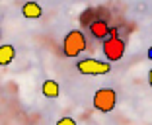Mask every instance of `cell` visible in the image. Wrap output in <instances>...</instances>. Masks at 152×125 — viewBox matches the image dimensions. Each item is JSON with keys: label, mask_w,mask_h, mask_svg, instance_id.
Segmentation results:
<instances>
[{"label": "cell", "mask_w": 152, "mask_h": 125, "mask_svg": "<svg viewBox=\"0 0 152 125\" xmlns=\"http://www.w3.org/2000/svg\"><path fill=\"white\" fill-rule=\"evenodd\" d=\"M76 71L88 76H99V74H107L111 71V65L99 59H82L76 62Z\"/></svg>", "instance_id": "3957f363"}, {"label": "cell", "mask_w": 152, "mask_h": 125, "mask_svg": "<svg viewBox=\"0 0 152 125\" xmlns=\"http://www.w3.org/2000/svg\"><path fill=\"white\" fill-rule=\"evenodd\" d=\"M109 31H111V27L103 22V20H96V22L90 24V33H92L96 39H103L105 41L109 37Z\"/></svg>", "instance_id": "5b68a950"}, {"label": "cell", "mask_w": 152, "mask_h": 125, "mask_svg": "<svg viewBox=\"0 0 152 125\" xmlns=\"http://www.w3.org/2000/svg\"><path fill=\"white\" fill-rule=\"evenodd\" d=\"M57 125H76V121L72 119V117H61V119L57 121Z\"/></svg>", "instance_id": "9c48e42d"}, {"label": "cell", "mask_w": 152, "mask_h": 125, "mask_svg": "<svg viewBox=\"0 0 152 125\" xmlns=\"http://www.w3.org/2000/svg\"><path fill=\"white\" fill-rule=\"evenodd\" d=\"M148 57L152 59V47H150V49H148Z\"/></svg>", "instance_id": "7c38bea8"}, {"label": "cell", "mask_w": 152, "mask_h": 125, "mask_svg": "<svg viewBox=\"0 0 152 125\" xmlns=\"http://www.w3.org/2000/svg\"><path fill=\"white\" fill-rule=\"evenodd\" d=\"M92 102H94V107L98 112L109 113V112H113V107L117 104V92L113 88H99V90H96Z\"/></svg>", "instance_id": "7a4b0ae2"}, {"label": "cell", "mask_w": 152, "mask_h": 125, "mask_svg": "<svg viewBox=\"0 0 152 125\" xmlns=\"http://www.w3.org/2000/svg\"><path fill=\"white\" fill-rule=\"evenodd\" d=\"M86 47H88V43H86V35L82 33L80 29L68 31L66 37H64V41H63V53L66 55L68 59L78 57L82 51H86Z\"/></svg>", "instance_id": "6da1fadb"}, {"label": "cell", "mask_w": 152, "mask_h": 125, "mask_svg": "<svg viewBox=\"0 0 152 125\" xmlns=\"http://www.w3.org/2000/svg\"><path fill=\"white\" fill-rule=\"evenodd\" d=\"M0 37H2V29H0Z\"/></svg>", "instance_id": "4fadbf2b"}, {"label": "cell", "mask_w": 152, "mask_h": 125, "mask_svg": "<svg viewBox=\"0 0 152 125\" xmlns=\"http://www.w3.org/2000/svg\"><path fill=\"white\" fill-rule=\"evenodd\" d=\"M14 57H16L14 45H10V43L0 45V67H8L10 62L14 61Z\"/></svg>", "instance_id": "52a82bcc"}, {"label": "cell", "mask_w": 152, "mask_h": 125, "mask_svg": "<svg viewBox=\"0 0 152 125\" xmlns=\"http://www.w3.org/2000/svg\"><path fill=\"white\" fill-rule=\"evenodd\" d=\"M148 84H150V88H152V68L148 71Z\"/></svg>", "instance_id": "8fae6325"}, {"label": "cell", "mask_w": 152, "mask_h": 125, "mask_svg": "<svg viewBox=\"0 0 152 125\" xmlns=\"http://www.w3.org/2000/svg\"><path fill=\"white\" fill-rule=\"evenodd\" d=\"M109 37H119V33H117L115 27H111V31H109Z\"/></svg>", "instance_id": "30bf717a"}, {"label": "cell", "mask_w": 152, "mask_h": 125, "mask_svg": "<svg viewBox=\"0 0 152 125\" xmlns=\"http://www.w3.org/2000/svg\"><path fill=\"white\" fill-rule=\"evenodd\" d=\"M102 49H103V55H105V59L109 62L121 61L123 55H125V41L121 39V37H107V39L103 41Z\"/></svg>", "instance_id": "277c9868"}, {"label": "cell", "mask_w": 152, "mask_h": 125, "mask_svg": "<svg viewBox=\"0 0 152 125\" xmlns=\"http://www.w3.org/2000/svg\"><path fill=\"white\" fill-rule=\"evenodd\" d=\"M41 92H43L45 98H58V94H61V86H58V82L55 80H45L43 86H41Z\"/></svg>", "instance_id": "ba28073f"}, {"label": "cell", "mask_w": 152, "mask_h": 125, "mask_svg": "<svg viewBox=\"0 0 152 125\" xmlns=\"http://www.w3.org/2000/svg\"><path fill=\"white\" fill-rule=\"evenodd\" d=\"M22 14L27 20H39L41 16H43V8L37 4L35 0H29V2H26V4L22 6Z\"/></svg>", "instance_id": "8992f818"}]
</instances>
